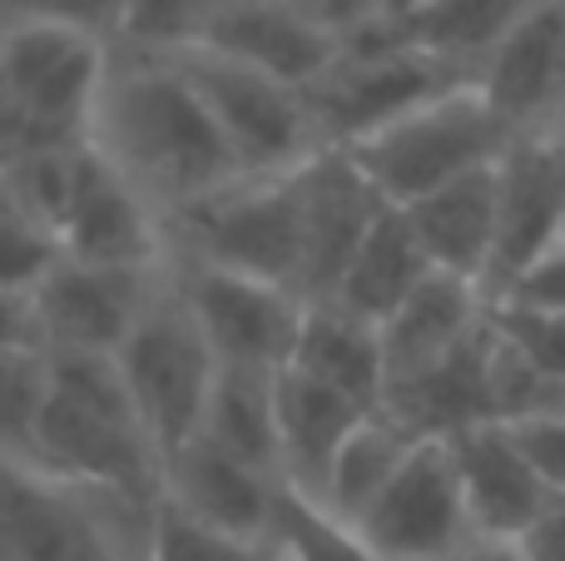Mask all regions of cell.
I'll return each mask as SVG.
<instances>
[{
  "instance_id": "6da1fadb",
  "label": "cell",
  "mask_w": 565,
  "mask_h": 561,
  "mask_svg": "<svg viewBox=\"0 0 565 561\" xmlns=\"http://www.w3.org/2000/svg\"><path fill=\"white\" fill-rule=\"evenodd\" d=\"M89 145L164 219L244 179V165L179 60L115 50Z\"/></svg>"
},
{
  "instance_id": "7a4b0ae2",
  "label": "cell",
  "mask_w": 565,
  "mask_h": 561,
  "mask_svg": "<svg viewBox=\"0 0 565 561\" xmlns=\"http://www.w3.org/2000/svg\"><path fill=\"white\" fill-rule=\"evenodd\" d=\"M109 65H115V45L89 30L6 15V30H0V155L89 145Z\"/></svg>"
},
{
  "instance_id": "3957f363",
  "label": "cell",
  "mask_w": 565,
  "mask_h": 561,
  "mask_svg": "<svg viewBox=\"0 0 565 561\" xmlns=\"http://www.w3.org/2000/svg\"><path fill=\"white\" fill-rule=\"evenodd\" d=\"M511 145H516V135L497 115L487 89L477 80H461V85L441 89L437 99L407 109L402 119L342 149L392 209H412L457 179L501 165Z\"/></svg>"
},
{
  "instance_id": "277c9868",
  "label": "cell",
  "mask_w": 565,
  "mask_h": 561,
  "mask_svg": "<svg viewBox=\"0 0 565 561\" xmlns=\"http://www.w3.org/2000/svg\"><path fill=\"white\" fill-rule=\"evenodd\" d=\"M115 363L125 373V388L135 398L139 417H145V433L154 443L159 463H169L179 447H189L199 437L218 368H224L214 358V348H209L199 318L179 298L169 268L154 304L145 308V318L129 334V343L115 353Z\"/></svg>"
},
{
  "instance_id": "5b68a950",
  "label": "cell",
  "mask_w": 565,
  "mask_h": 561,
  "mask_svg": "<svg viewBox=\"0 0 565 561\" xmlns=\"http://www.w3.org/2000/svg\"><path fill=\"white\" fill-rule=\"evenodd\" d=\"M169 258L234 268L302 294V189L292 174H244L169 219ZM308 298V294H302Z\"/></svg>"
},
{
  "instance_id": "8992f818",
  "label": "cell",
  "mask_w": 565,
  "mask_h": 561,
  "mask_svg": "<svg viewBox=\"0 0 565 561\" xmlns=\"http://www.w3.org/2000/svg\"><path fill=\"white\" fill-rule=\"evenodd\" d=\"M179 65L204 95L209 115L224 129L244 174H292L328 149L308 89L288 85V80L268 75L238 55H224L214 45L179 55Z\"/></svg>"
},
{
  "instance_id": "52a82bcc",
  "label": "cell",
  "mask_w": 565,
  "mask_h": 561,
  "mask_svg": "<svg viewBox=\"0 0 565 561\" xmlns=\"http://www.w3.org/2000/svg\"><path fill=\"white\" fill-rule=\"evenodd\" d=\"M164 268H99L79 258H60L50 278L30 298L6 304V343H40L50 353L115 358L154 304Z\"/></svg>"
},
{
  "instance_id": "ba28073f",
  "label": "cell",
  "mask_w": 565,
  "mask_h": 561,
  "mask_svg": "<svg viewBox=\"0 0 565 561\" xmlns=\"http://www.w3.org/2000/svg\"><path fill=\"white\" fill-rule=\"evenodd\" d=\"M461 80H471V75L441 65L437 55L412 45L402 35V25H392V30H377V35H362L352 45H342V60L308 95H312V109H318L322 139L332 149H342V145L367 139L372 129L402 119L407 109L437 99L441 89L461 85Z\"/></svg>"
},
{
  "instance_id": "9c48e42d",
  "label": "cell",
  "mask_w": 565,
  "mask_h": 561,
  "mask_svg": "<svg viewBox=\"0 0 565 561\" xmlns=\"http://www.w3.org/2000/svg\"><path fill=\"white\" fill-rule=\"evenodd\" d=\"M169 278H174L179 298L199 318L209 348L224 368L282 373L292 363L312 308L298 288L234 274V268L194 264V258H169Z\"/></svg>"
},
{
  "instance_id": "30bf717a",
  "label": "cell",
  "mask_w": 565,
  "mask_h": 561,
  "mask_svg": "<svg viewBox=\"0 0 565 561\" xmlns=\"http://www.w3.org/2000/svg\"><path fill=\"white\" fill-rule=\"evenodd\" d=\"M382 561H457L477 542L467 487L447 437H422L392 487L358 522Z\"/></svg>"
},
{
  "instance_id": "8fae6325",
  "label": "cell",
  "mask_w": 565,
  "mask_h": 561,
  "mask_svg": "<svg viewBox=\"0 0 565 561\" xmlns=\"http://www.w3.org/2000/svg\"><path fill=\"white\" fill-rule=\"evenodd\" d=\"M60 248L79 264L145 268V274L169 268V254H174L169 219L95 145L85 149V165H79L75 199H70V214L60 224Z\"/></svg>"
},
{
  "instance_id": "7c38bea8",
  "label": "cell",
  "mask_w": 565,
  "mask_h": 561,
  "mask_svg": "<svg viewBox=\"0 0 565 561\" xmlns=\"http://www.w3.org/2000/svg\"><path fill=\"white\" fill-rule=\"evenodd\" d=\"M302 189V294L308 304L332 298L338 278L367 244L377 219L387 214V199L372 189V179L352 165L348 149H322L318 159L298 169Z\"/></svg>"
},
{
  "instance_id": "4fadbf2b",
  "label": "cell",
  "mask_w": 565,
  "mask_h": 561,
  "mask_svg": "<svg viewBox=\"0 0 565 561\" xmlns=\"http://www.w3.org/2000/svg\"><path fill=\"white\" fill-rule=\"evenodd\" d=\"M447 443L457 453V473H461V487H467L477 537L531 542L551 522L561 497L551 493V483L531 463V453L521 447L511 423L487 417V423H471L461 433H451Z\"/></svg>"
},
{
  "instance_id": "5bb4252c",
  "label": "cell",
  "mask_w": 565,
  "mask_h": 561,
  "mask_svg": "<svg viewBox=\"0 0 565 561\" xmlns=\"http://www.w3.org/2000/svg\"><path fill=\"white\" fill-rule=\"evenodd\" d=\"M477 85L516 139L561 135L565 125V0H541L497 55L477 70Z\"/></svg>"
},
{
  "instance_id": "9a60e30c",
  "label": "cell",
  "mask_w": 565,
  "mask_h": 561,
  "mask_svg": "<svg viewBox=\"0 0 565 561\" xmlns=\"http://www.w3.org/2000/svg\"><path fill=\"white\" fill-rule=\"evenodd\" d=\"M501 194V244H497V278L491 298L531 268L546 248L565 239V139L531 135L501 155L497 165Z\"/></svg>"
},
{
  "instance_id": "2e32d148",
  "label": "cell",
  "mask_w": 565,
  "mask_h": 561,
  "mask_svg": "<svg viewBox=\"0 0 565 561\" xmlns=\"http://www.w3.org/2000/svg\"><path fill=\"white\" fill-rule=\"evenodd\" d=\"M491 324V294L481 284L451 274H431L397 314L382 324V348H387V398L397 388H412L422 378L441 373L457 353H467Z\"/></svg>"
},
{
  "instance_id": "e0dca14e",
  "label": "cell",
  "mask_w": 565,
  "mask_h": 561,
  "mask_svg": "<svg viewBox=\"0 0 565 561\" xmlns=\"http://www.w3.org/2000/svg\"><path fill=\"white\" fill-rule=\"evenodd\" d=\"M282 477L258 473L238 457L218 453L214 443L194 437L179 447L159 473V497L179 512L199 517L209 527H224L238 537H274V507H278Z\"/></svg>"
},
{
  "instance_id": "ac0fdd59",
  "label": "cell",
  "mask_w": 565,
  "mask_h": 561,
  "mask_svg": "<svg viewBox=\"0 0 565 561\" xmlns=\"http://www.w3.org/2000/svg\"><path fill=\"white\" fill-rule=\"evenodd\" d=\"M204 45L248 60L298 89H312L342 60L338 35L322 30L298 0H228Z\"/></svg>"
},
{
  "instance_id": "d6986e66",
  "label": "cell",
  "mask_w": 565,
  "mask_h": 561,
  "mask_svg": "<svg viewBox=\"0 0 565 561\" xmlns=\"http://www.w3.org/2000/svg\"><path fill=\"white\" fill-rule=\"evenodd\" d=\"M431 268L451 278L481 284L491 294L497 278V244H501V194H497V165L471 179L437 189L431 199L407 209Z\"/></svg>"
},
{
  "instance_id": "ffe728a7",
  "label": "cell",
  "mask_w": 565,
  "mask_h": 561,
  "mask_svg": "<svg viewBox=\"0 0 565 561\" xmlns=\"http://www.w3.org/2000/svg\"><path fill=\"white\" fill-rule=\"evenodd\" d=\"M372 407L352 403L348 393L318 383V378L282 368L278 373V447H282V483L318 497L338 447Z\"/></svg>"
},
{
  "instance_id": "44dd1931",
  "label": "cell",
  "mask_w": 565,
  "mask_h": 561,
  "mask_svg": "<svg viewBox=\"0 0 565 561\" xmlns=\"http://www.w3.org/2000/svg\"><path fill=\"white\" fill-rule=\"evenodd\" d=\"M431 274H437V268H431L407 209H387V214L377 219V229L367 234V244L358 248V258L348 264V274L338 278L332 298H322V304H338L342 314L382 328Z\"/></svg>"
},
{
  "instance_id": "7402d4cb",
  "label": "cell",
  "mask_w": 565,
  "mask_h": 561,
  "mask_svg": "<svg viewBox=\"0 0 565 561\" xmlns=\"http://www.w3.org/2000/svg\"><path fill=\"white\" fill-rule=\"evenodd\" d=\"M298 373L318 378V383L348 393L362 407H387V348H382V328L362 324V318L342 314L338 304H312L308 324H302L298 353L292 363Z\"/></svg>"
},
{
  "instance_id": "603a6c76",
  "label": "cell",
  "mask_w": 565,
  "mask_h": 561,
  "mask_svg": "<svg viewBox=\"0 0 565 561\" xmlns=\"http://www.w3.org/2000/svg\"><path fill=\"white\" fill-rule=\"evenodd\" d=\"M417 443H422V433L412 423H402L392 407H372V413L348 433V443L338 447L318 497L338 517L362 522V517L372 512V502L392 487V477L402 473V463L412 457Z\"/></svg>"
},
{
  "instance_id": "cb8c5ba5",
  "label": "cell",
  "mask_w": 565,
  "mask_h": 561,
  "mask_svg": "<svg viewBox=\"0 0 565 561\" xmlns=\"http://www.w3.org/2000/svg\"><path fill=\"white\" fill-rule=\"evenodd\" d=\"M536 6L541 0H417L402 20V35L441 65L477 80V70Z\"/></svg>"
},
{
  "instance_id": "d4e9b609",
  "label": "cell",
  "mask_w": 565,
  "mask_h": 561,
  "mask_svg": "<svg viewBox=\"0 0 565 561\" xmlns=\"http://www.w3.org/2000/svg\"><path fill=\"white\" fill-rule=\"evenodd\" d=\"M204 443L258 473L282 477V447H278V373H254V368H218L214 398H209Z\"/></svg>"
},
{
  "instance_id": "484cf974",
  "label": "cell",
  "mask_w": 565,
  "mask_h": 561,
  "mask_svg": "<svg viewBox=\"0 0 565 561\" xmlns=\"http://www.w3.org/2000/svg\"><path fill=\"white\" fill-rule=\"evenodd\" d=\"M274 542L282 561H382L358 532V522L338 517L322 497L282 483L274 507Z\"/></svg>"
},
{
  "instance_id": "4316f807",
  "label": "cell",
  "mask_w": 565,
  "mask_h": 561,
  "mask_svg": "<svg viewBox=\"0 0 565 561\" xmlns=\"http://www.w3.org/2000/svg\"><path fill=\"white\" fill-rule=\"evenodd\" d=\"M85 149H20V155H0V204L30 214L60 239V224L70 214V199L79 184V165Z\"/></svg>"
},
{
  "instance_id": "83f0119b",
  "label": "cell",
  "mask_w": 565,
  "mask_h": 561,
  "mask_svg": "<svg viewBox=\"0 0 565 561\" xmlns=\"http://www.w3.org/2000/svg\"><path fill=\"white\" fill-rule=\"evenodd\" d=\"M228 0H125L115 50L125 55L179 60L214 35Z\"/></svg>"
},
{
  "instance_id": "f1b7e54d",
  "label": "cell",
  "mask_w": 565,
  "mask_h": 561,
  "mask_svg": "<svg viewBox=\"0 0 565 561\" xmlns=\"http://www.w3.org/2000/svg\"><path fill=\"white\" fill-rule=\"evenodd\" d=\"M55 398V358L40 343L0 348V417H6V457H25Z\"/></svg>"
},
{
  "instance_id": "f546056e",
  "label": "cell",
  "mask_w": 565,
  "mask_h": 561,
  "mask_svg": "<svg viewBox=\"0 0 565 561\" xmlns=\"http://www.w3.org/2000/svg\"><path fill=\"white\" fill-rule=\"evenodd\" d=\"M149 561H282L274 537H238L179 512L159 497L154 532H149Z\"/></svg>"
},
{
  "instance_id": "4dcf8cb0",
  "label": "cell",
  "mask_w": 565,
  "mask_h": 561,
  "mask_svg": "<svg viewBox=\"0 0 565 561\" xmlns=\"http://www.w3.org/2000/svg\"><path fill=\"white\" fill-rule=\"evenodd\" d=\"M60 258H65L60 239L30 214L6 204V219H0V298H30Z\"/></svg>"
},
{
  "instance_id": "1f68e13d",
  "label": "cell",
  "mask_w": 565,
  "mask_h": 561,
  "mask_svg": "<svg viewBox=\"0 0 565 561\" xmlns=\"http://www.w3.org/2000/svg\"><path fill=\"white\" fill-rule=\"evenodd\" d=\"M491 304L521 308V314H541V318H565V239L556 248H546L531 268H521Z\"/></svg>"
},
{
  "instance_id": "d6a6232c",
  "label": "cell",
  "mask_w": 565,
  "mask_h": 561,
  "mask_svg": "<svg viewBox=\"0 0 565 561\" xmlns=\"http://www.w3.org/2000/svg\"><path fill=\"white\" fill-rule=\"evenodd\" d=\"M491 314H497L501 334H507L541 373H551L556 383H565V318L521 314V308H501V304H491Z\"/></svg>"
},
{
  "instance_id": "836d02e7",
  "label": "cell",
  "mask_w": 565,
  "mask_h": 561,
  "mask_svg": "<svg viewBox=\"0 0 565 561\" xmlns=\"http://www.w3.org/2000/svg\"><path fill=\"white\" fill-rule=\"evenodd\" d=\"M6 15H30V20H60V25L89 30V35L109 40L119 35V15L125 0H6Z\"/></svg>"
},
{
  "instance_id": "e575fe53",
  "label": "cell",
  "mask_w": 565,
  "mask_h": 561,
  "mask_svg": "<svg viewBox=\"0 0 565 561\" xmlns=\"http://www.w3.org/2000/svg\"><path fill=\"white\" fill-rule=\"evenodd\" d=\"M521 437V447L531 453V463L541 467V477L551 483V493L565 502V413L541 417V423H511Z\"/></svg>"
},
{
  "instance_id": "d590c367",
  "label": "cell",
  "mask_w": 565,
  "mask_h": 561,
  "mask_svg": "<svg viewBox=\"0 0 565 561\" xmlns=\"http://www.w3.org/2000/svg\"><path fill=\"white\" fill-rule=\"evenodd\" d=\"M457 561H536L526 542H507V537H477Z\"/></svg>"
},
{
  "instance_id": "8d00e7d4",
  "label": "cell",
  "mask_w": 565,
  "mask_h": 561,
  "mask_svg": "<svg viewBox=\"0 0 565 561\" xmlns=\"http://www.w3.org/2000/svg\"><path fill=\"white\" fill-rule=\"evenodd\" d=\"M526 547H531V557H536V561H565V507L551 512V522L541 527Z\"/></svg>"
},
{
  "instance_id": "74e56055",
  "label": "cell",
  "mask_w": 565,
  "mask_h": 561,
  "mask_svg": "<svg viewBox=\"0 0 565 561\" xmlns=\"http://www.w3.org/2000/svg\"><path fill=\"white\" fill-rule=\"evenodd\" d=\"M561 139H565V125H561Z\"/></svg>"
},
{
  "instance_id": "f35d334b",
  "label": "cell",
  "mask_w": 565,
  "mask_h": 561,
  "mask_svg": "<svg viewBox=\"0 0 565 561\" xmlns=\"http://www.w3.org/2000/svg\"><path fill=\"white\" fill-rule=\"evenodd\" d=\"M561 507H565V502H561Z\"/></svg>"
}]
</instances>
